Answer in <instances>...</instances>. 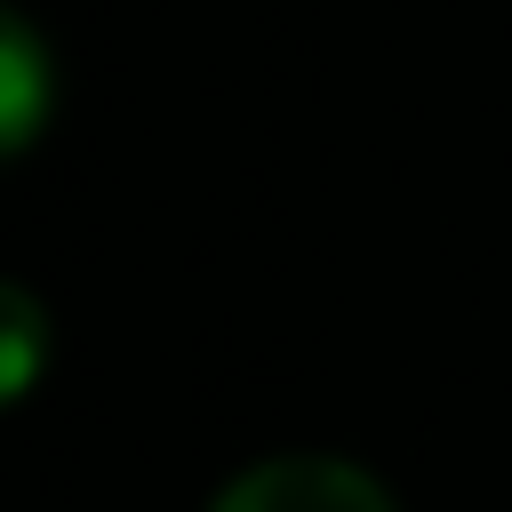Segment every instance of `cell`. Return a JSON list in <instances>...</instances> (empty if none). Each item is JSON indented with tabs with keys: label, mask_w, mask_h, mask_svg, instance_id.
I'll use <instances>...</instances> for the list:
<instances>
[{
	"label": "cell",
	"mask_w": 512,
	"mask_h": 512,
	"mask_svg": "<svg viewBox=\"0 0 512 512\" xmlns=\"http://www.w3.org/2000/svg\"><path fill=\"white\" fill-rule=\"evenodd\" d=\"M208 512H392V496L344 456H264L232 472Z\"/></svg>",
	"instance_id": "cell-1"
},
{
	"label": "cell",
	"mask_w": 512,
	"mask_h": 512,
	"mask_svg": "<svg viewBox=\"0 0 512 512\" xmlns=\"http://www.w3.org/2000/svg\"><path fill=\"white\" fill-rule=\"evenodd\" d=\"M40 120H48V48H40V32L8 8V16H0V144L24 152V144L40 136Z\"/></svg>",
	"instance_id": "cell-2"
},
{
	"label": "cell",
	"mask_w": 512,
	"mask_h": 512,
	"mask_svg": "<svg viewBox=\"0 0 512 512\" xmlns=\"http://www.w3.org/2000/svg\"><path fill=\"white\" fill-rule=\"evenodd\" d=\"M40 352H48V320H40L32 288H0V392H8V400L32 392Z\"/></svg>",
	"instance_id": "cell-3"
}]
</instances>
